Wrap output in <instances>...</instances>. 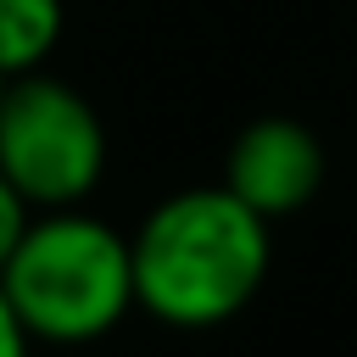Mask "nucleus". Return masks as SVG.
<instances>
[{"label": "nucleus", "mask_w": 357, "mask_h": 357, "mask_svg": "<svg viewBox=\"0 0 357 357\" xmlns=\"http://www.w3.org/2000/svg\"><path fill=\"white\" fill-rule=\"evenodd\" d=\"M0 173L11 190L45 206H78L106 173V123L61 78L22 73L0 89Z\"/></svg>", "instance_id": "7ed1b4c3"}, {"label": "nucleus", "mask_w": 357, "mask_h": 357, "mask_svg": "<svg viewBox=\"0 0 357 357\" xmlns=\"http://www.w3.org/2000/svg\"><path fill=\"white\" fill-rule=\"evenodd\" d=\"M0 296L28 340L89 346L134 307L128 234L84 206H45L0 262Z\"/></svg>", "instance_id": "f03ea898"}, {"label": "nucleus", "mask_w": 357, "mask_h": 357, "mask_svg": "<svg viewBox=\"0 0 357 357\" xmlns=\"http://www.w3.org/2000/svg\"><path fill=\"white\" fill-rule=\"evenodd\" d=\"M273 262L268 218L229 184H195L156 201L128 234L134 307L167 329H218L251 307Z\"/></svg>", "instance_id": "f257e3e1"}, {"label": "nucleus", "mask_w": 357, "mask_h": 357, "mask_svg": "<svg viewBox=\"0 0 357 357\" xmlns=\"http://www.w3.org/2000/svg\"><path fill=\"white\" fill-rule=\"evenodd\" d=\"M28 335H22V324L11 318V307H6V296H0V357H28Z\"/></svg>", "instance_id": "0eeeda50"}, {"label": "nucleus", "mask_w": 357, "mask_h": 357, "mask_svg": "<svg viewBox=\"0 0 357 357\" xmlns=\"http://www.w3.org/2000/svg\"><path fill=\"white\" fill-rule=\"evenodd\" d=\"M28 218H33V206L11 190V178L0 173V262L11 257V245L22 240V229H28Z\"/></svg>", "instance_id": "423d86ee"}, {"label": "nucleus", "mask_w": 357, "mask_h": 357, "mask_svg": "<svg viewBox=\"0 0 357 357\" xmlns=\"http://www.w3.org/2000/svg\"><path fill=\"white\" fill-rule=\"evenodd\" d=\"M61 0H0V78L39 73L61 45Z\"/></svg>", "instance_id": "39448f33"}, {"label": "nucleus", "mask_w": 357, "mask_h": 357, "mask_svg": "<svg viewBox=\"0 0 357 357\" xmlns=\"http://www.w3.org/2000/svg\"><path fill=\"white\" fill-rule=\"evenodd\" d=\"M223 184L251 206L262 212L268 223L273 218H290L301 212L318 184H324V145L307 123L296 117H257L245 123L234 139H229V156H223Z\"/></svg>", "instance_id": "20e7f679"}, {"label": "nucleus", "mask_w": 357, "mask_h": 357, "mask_svg": "<svg viewBox=\"0 0 357 357\" xmlns=\"http://www.w3.org/2000/svg\"><path fill=\"white\" fill-rule=\"evenodd\" d=\"M0 89H6V78H0Z\"/></svg>", "instance_id": "6e6552de"}]
</instances>
